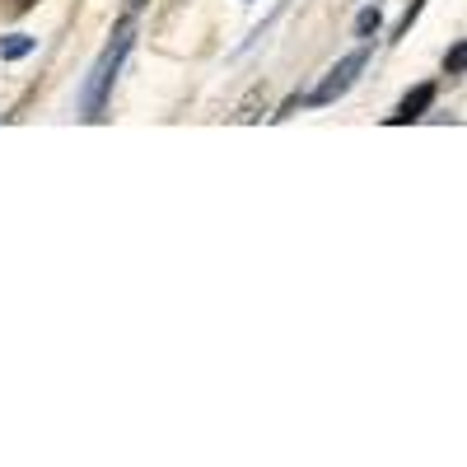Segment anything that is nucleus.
I'll list each match as a JSON object with an SVG mask.
<instances>
[{
	"mask_svg": "<svg viewBox=\"0 0 467 467\" xmlns=\"http://www.w3.org/2000/svg\"><path fill=\"white\" fill-rule=\"evenodd\" d=\"M131 37H136V28H131V19H122V24H117V33H112V43L103 47V57H99L94 70H89L85 94H80V108H85L89 122H99V117H103V103H108V94H112V80H117V70H122V61H127V52H131Z\"/></svg>",
	"mask_w": 467,
	"mask_h": 467,
	"instance_id": "1",
	"label": "nucleus"
},
{
	"mask_svg": "<svg viewBox=\"0 0 467 467\" xmlns=\"http://www.w3.org/2000/svg\"><path fill=\"white\" fill-rule=\"evenodd\" d=\"M33 47H37V37H28V33H10V37H0V61H24Z\"/></svg>",
	"mask_w": 467,
	"mask_h": 467,
	"instance_id": "4",
	"label": "nucleus"
},
{
	"mask_svg": "<svg viewBox=\"0 0 467 467\" xmlns=\"http://www.w3.org/2000/svg\"><path fill=\"white\" fill-rule=\"evenodd\" d=\"M37 5V0H0V19H19Z\"/></svg>",
	"mask_w": 467,
	"mask_h": 467,
	"instance_id": "6",
	"label": "nucleus"
},
{
	"mask_svg": "<svg viewBox=\"0 0 467 467\" xmlns=\"http://www.w3.org/2000/svg\"><path fill=\"white\" fill-rule=\"evenodd\" d=\"M365 66H369V52H365V47H356L350 57H341V61L323 75V85H318L314 94H304V99H299V108H327V103H337L350 85H356V75H360Z\"/></svg>",
	"mask_w": 467,
	"mask_h": 467,
	"instance_id": "2",
	"label": "nucleus"
},
{
	"mask_svg": "<svg viewBox=\"0 0 467 467\" xmlns=\"http://www.w3.org/2000/svg\"><path fill=\"white\" fill-rule=\"evenodd\" d=\"M435 103V85H416L402 103H398V112H388V127H407V122H420L425 117V108Z\"/></svg>",
	"mask_w": 467,
	"mask_h": 467,
	"instance_id": "3",
	"label": "nucleus"
},
{
	"mask_svg": "<svg viewBox=\"0 0 467 467\" xmlns=\"http://www.w3.org/2000/svg\"><path fill=\"white\" fill-rule=\"evenodd\" d=\"M379 28H383V15H379V10H360V15H356V37H365V43H369Z\"/></svg>",
	"mask_w": 467,
	"mask_h": 467,
	"instance_id": "5",
	"label": "nucleus"
},
{
	"mask_svg": "<svg viewBox=\"0 0 467 467\" xmlns=\"http://www.w3.org/2000/svg\"><path fill=\"white\" fill-rule=\"evenodd\" d=\"M462 61H467V43H453V52H449V75H462Z\"/></svg>",
	"mask_w": 467,
	"mask_h": 467,
	"instance_id": "7",
	"label": "nucleus"
}]
</instances>
